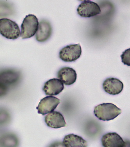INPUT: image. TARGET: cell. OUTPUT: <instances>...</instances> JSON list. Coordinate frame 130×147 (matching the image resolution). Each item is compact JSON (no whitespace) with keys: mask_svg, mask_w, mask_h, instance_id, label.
<instances>
[{"mask_svg":"<svg viewBox=\"0 0 130 147\" xmlns=\"http://www.w3.org/2000/svg\"><path fill=\"white\" fill-rule=\"evenodd\" d=\"M39 24L38 18L35 15L26 16L21 26V38L26 39L34 36L38 30Z\"/></svg>","mask_w":130,"mask_h":147,"instance_id":"obj_3","label":"cell"},{"mask_svg":"<svg viewBox=\"0 0 130 147\" xmlns=\"http://www.w3.org/2000/svg\"><path fill=\"white\" fill-rule=\"evenodd\" d=\"M102 86L106 93L115 95L121 93L124 86L123 82L119 79L111 77L104 80Z\"/></svg>","mask_w":130,"mask_h":147,"instance_id":"obj_7","label":"cell"},{"mask_svg":"<svg viewBox=\"0 0 130 147\" xmlns=\"http://www.w3.org/2000/svg\"><path fill=\"white\" fill-rule=\"evenodd\" d=\"M63 144L66 147L88 146V143L86 140L80 136L73 134H69L65 136Z\"/></svg>","mask_w":130,"mask_h":147,"instance_id":"obj_13","label":"cell"},{"mask_svg":"<svg viewBox=\"0 0 130 147\" xmlns=\"http://www.w3.org/2000/svg\"><path fill=\"white\" fill-rule=\"evenodd\" d=\"M121 57V61L125 65L130 66V48L123 52Z\"/></svg>","mask_w":130,"mask_h":147,"instance_id":"obj_14","label":"cell"},{"mask_svg":"<svg viewBox=\"0 0 130 147\" xmlns=\"http://www.w3.org/2000/svg\"><path fill=\"white\" fill-rule=\"evenodd\" d=\"M64 89L63 83L60 79H53L45 83L43 90L46 95L54 96L61 93Z\"/></svg>","mask_w":130,"mask_h":147,"instance_id":"obj_9","label":"cell"},{"mask_svg":"<svg viewBox=\"0 0 130 147\" xmlns=\"http://www.w3.org/2000/svg\"><path fill=\"white\" fill-rule=\"evenodd\" d=\"M77 10L80 16L85 18H91L101 12V8L97 3L89 1L81 3Z\"/></svg>","mask_w":130,"mask_h":147,"instance_id":"obj_6","label":"cell"},{"mask_svg":"<svg viewBox=\"0 0 130 147\" xmlns=\"http://www.w3.org/2000/svg\"><path fill=\"white\" fill-rule=\"evenodd\" d=\"M52 26L49 21L42 20L39 22L36 38L39 42H45L51 37L52 34Z\"/></svg>","mask_w":130,"mask_h":147,"instance_id":"obj_10","label":"cell"},{"mask_svg":"<svg viewBox=\"0 0 130 147\" xmlns=\"http://www.w3.org/2000/svg\"><path fill=\"white\" fill-rule=\"evenodd\" d=\"M79 1H81L82 2H86V1H89L91 0H79Z\"/></svg>","mask_w":130,"mask_h":147,"instance_id":"obj_15","label":"cell"},{"mask_svg":"<svg viewBox=\"0 0 130 147\" xmlns=\"http://www.w3.org/2000/svg\"><path fill=\"white\" fill-rule=\"evenodd\" d=\"M0 33L5 38L11 40L17 39L21 34L18 24L14 21L6 18L0 20Z\"/></svg>","mask_w":130,"mask_h":147,"instance_id":"obj_2","label":"cell"},{"mask_svg":"<svg viewBox=\"0 0 130 147\" xmlns=\"http://www.w3.org/2000/svg\"><path fill=\"white\" fill-rule=\"evenodd\" d=\"M45 121L47 125L51 128L58 129L65 127L66 122L61 113L53 111L46 116Z\"/></svg>","mask_w":130,"mask_h":147,"instance_id":"obj_11","label":"cell"},{"mask_svg":"<svg viewBox=\"0 0 130 147\" xmlns=\"http://www.w3.org/2000/svg\"><path fill=\"white\" fill-rule=\"evenodd\" d=\"M101 142L105 147H124L126 144L117 133H109L102 136Z\"/></svg>","mask_w":130,"mask_h":147,"instance_id":"obj_8","label":"cell"},{"mask_svg":"<svg viewBox=\"0 0 130 147\" xmlns=\"http://www.w3.org/2000/svg\"><path fill=\"white\" fill-rule=\"evenodd\" d=\"M121 113V109L111 103L100 104L95 107L94 113L100 120L109 121L114 119Z\"/></svg>","mask_w":130,"mask_h":147,"instance_id":"obj_1","label":"cell"},{"mask_svg":"<svg viewBox=\"0 0 130 147\" xmlns=\"http://www.w3.org/2000/svg\"><path fill=\"white\" fill-rule=\"evenodd\" d=\"M57 77L66 85L70 86L76 82L77 74L73 69L65 67L59 69L57 73Z\"/></svg>","mask_w":130,"mask_h":147,"instance_id":"obj_12","label":"cell"},{"mask_svg":"<svg viewBox=\"0 0 130 147\" xmlns=\"http://www.w3.org/2000/svg\"><path fill=\"white\" fill-rule=\"evenodd\" d=\"M82 48L80 44L66 46L60 50L59 57L65 62H74L80 57Z\"/></svg>","mask_w":130,"mask_h":147,"instance_id":"obj_4","label":"cell"},{"mask_svg":"<svg viewBox=\"0 0 130 147\" xmlns=\"http://www.w3.org/2000/svg\"><path fill=\"white\" fill-rule=\"evenodd\" d=\"M59 98L52 96H47L41 99L37 109L39 114L44 115L53 112L60 103Z\"/></svg>","mask_w":130,"mask_h":147,"instance_id":"obj_5","label":"cell"}]
</instances>
